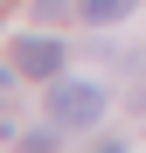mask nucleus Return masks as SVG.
Here are the masks:
<instances>
[{
  "mask_svg": "<svg viewBox=\"0 0 146 153\" xmlns=\"http://www.w3.org/2000/svg\"><path fill=\"white\" fill-rule=\"evenodd\" d=\"M49 118L56 125H97L104 118V91L97 84H49Z\"/></svg>",
  "mask_w": 146,
  "mask_h": 153,
  "instance_id": "obj_1",
  "label": "nucleus"
},
{
  "mask_svg": "<svg viewBox=\"0 0 146 153\" xmlns=\"http://www.w3.org/2000/svg\"><path fill=\"white\" fill-rule=\"evenodd\" d=\"M14 70L49 84V76L63 70V42H56V35H21V42H14Z\"/></svg>",
  "mask_w": 146,
  "mask_h": 153,
  "instance_id": "obj_2",
  "label": "nucleus"
},
{
  "mask_svg": "<svg viewBox=\"0 0 146 153\" xmlns=\"http://www.w3.org/2000/svg\"><path fill=\"white\" fill-rule=\"evenodd\" d=\"M132 7H139V0H77V14H84V21H97V28H111V21H125Z\"/></svg>",
  "mask_w": 146,
  "mask_h": 153,
  "instance_id": "obj_3",
  "label": "nucleus"
},
{
  "mask_svg": "<svg viewBox=\"0 0 146 153\" xmlns=\"http://www.w3.org/2000/svg\"><path fill=\"white\" fill-rule=\"evenodd\" d=\"M63 14H77V7H70V0H35V21H42V28H49V21H63Z\"/></svg>",
  "mask_w": 146,
  "mask_h": 153,
  "instance_id": "obj_4",
  "label": "nucleus"
}]
</instances>
